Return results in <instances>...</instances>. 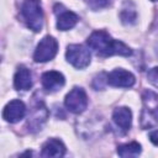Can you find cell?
Returning a JSON list of instances; mask_svg holds the SVG:
<instances>
[{
	"instance_id": "obj_1",
	"label": "cell",
	"mask_w": 158,
	"mask_h": 158,
	"mask_svg": "<svg viewBox=\"0 0 158 158\" xmlns=\"http://www.w3.org/2000/svg\"><path fill=\"white\" fill-rule=\"evenodd\" d=\"M86 44L99 56L101 57H110V56H123L128 57L132 54V51L128 46H126L121 41L114 40L109 33L105 31H95L93 32L89 38L86 40Z\"/></svg>"
},
{
	"instance_id": "obj_2",
	"label": "cell",
	"mask_w": 158,
	"mask_h": 158,
	"mask_svg": "<svg viewBox=\"0 0 158 158\" xmlns=\"http://www.w3.org/2000/svg\"><path fill=\"white\" fill-rule=\"evenodd\" d=\"M21 16L27 27L35 32H40L43 27V11L40 0H25L21 6Z\"/></svg>"
},
{
	"instance_id": "obj_3",
	"label": "cell",
	"mask_w": 158,
	"mask_h": 158,
	"mask_svg": "<svg viewBox=\"0 0 158 158\" xmlns=\"http://www.w3.org/2000/svg\"><path fill=\"white\" fill-rule=\"evenodd\" d=\"M143 111H142V126L144 128L158 125V94L147 90L142 95Z\"/></svg>"
},
{
	"instance_id": "obj_4",
	"label": "cell",
	"mask_w": 158,
	"mask_h": 158,
	"mask_svg": "<svg viewBox=\"0 0 158 158\" xmlns=\"http://www.w3.org/2000/svg\"><path fill=\"white\" fill-rule=\"evenodd\" d=\"M58 51V42L52 36H46L41 40L38 43L35 53H33V60L37 63H43L53 59Z\"/></svg>"
},
{
	"instance_id": "obj_5",
	"label": "cell",
	"mask_w": 158,
	"mask_h": 158,
	"mask_svg": "<svg viewBox=\"0 0 158 158\" xmlns=\"http://www.w3.org/2000/svg\"><path fill=\"white\" fill-rule=\"evenodd\" d=\"M67 60L75 68L83 69L90 63V52L81 44H70L65 52Z\"/></svg>"
},
{
	"instance_id": "obj_6",
	"label": "cell",
	"mask_w": 158,
	"mask_h": 158,
	"mask_svg": "<svg viewBox=\"0 0 158 158\" xmlns=\"http://www.w3.org/2000/svg\"><path fill=\"white\" fill-rule=\"evenodd\" d=\"M64 104L67 109L74 114L83 112L88 106V96L84 89L81 88H73L65 96Z\"/></svg>"
},
{
	"instance_id": "obj_7",
	"label": "cell",
	"mask_w": 158,
	"mask_h": 158,
	"mask_svg": "<svg viewBox=\"0 0 158 158\" xmlns=\"http://www.w3.org/2000/svg\"><path fill=\"white\" fill-rule=\"evenodd\" d=\"M135 75L125 69H115L106 75V83L117 88H131L135 84Z\"/></svg>"
},
{
	"instance_id": "obj_8",
	"label": "cell",
	"mask_w": 158,
	"mask_h": 158,
	"mask_svg": "<svg viewBox=\"0 0 158 158\" xmlns=\"http://www.w3.org/2000/svg\"><path fill=\"white\" fill-rule=\"evenodd\" d=\"M54 12L57 15V28L60 31H67L73 28L78 22V16L67 9L63 7V5L57 4L54 6Z\"/></svg>"
},
{
	"instance_id": "obj_9",
	"label": "cell",
	"mask_w": 158,
	"mask_h": 158,
	"mask_svg": "<svg viewBox=\"0 0 158 158\" xmlns=\"http://www.w3.org/2000/svg\"><path fill=\"white\" fill-rule=\"evenodd\" d=\"M26 115V106L21 100H11L2 111V117L10 123L19 122Z\"/></svg>"
},
{
	"instance_id": "obj_10",
	"label": "cell",
	"mask_w": 158,
	"mask_h": 158,
	"mask_svg": "<svg viewBox=\"0 0 158 158\" xmlns=\"http://www.w3.org/2000/svg\"><path fill=\"white\" fill-rule=\"evenodd\" d=\"M48 117V111L46 109V106L43 105V102L38 101L35 106H33V110L31 112V115L28 116V130L31 132L33 131H37V130H41V126L46 122Z\"/></svg>"
},
{
	"instance_id": "obj_11",
	"label": "cell",
	"mask_w": 158,
	"mask_h": 158,
	"mask_svg": "<svg viewBox=\"0 0 158 158\" xmlns=\"http://www.w3.org/2000/svg\"><path fill=\"white\" fill-rule=\"evenodd\" d=\"M41 81H42L43 88L47 91L53 93V91L59 90L64 85L65 79H64L62 73L56 72V70H49V72L43 73V75L41 78Z\"/></svg>"
},
{
	"instance_id": "obj_12",
	"label": "cell",
	"mask_w": 158,
	"mask_h": 158,
	"mask_svg": "<svg viewBox=\"0 0 158 158\" xmlns=\"http://www.w3.org/2000/svg\"><path fill=\"white\" fill-rule=\"evenodd\" d=\"M65 154V147L62 141L57 138H49L42 146V157H63Z\"/></svg>"
},
{
	"instance_id": "obj_13",
	"label": "cell",
	"mask_w": 158,
	"mask_h": 158,
	"mask_svg": "<svg viewBox=\"0 0 158 158\" xmlns=\"http://www.w3.org/2000/svg\"><path fill=\"white\" fill-rule=\"evenodd\" d=\"M14 86L16 90H28L32 86V77H31V72L21 65L19 67V69L15 73L14 77Z\"/></svg>"
},
{
	"instance_id": "obj_14",
	"label": "cell",
	"mask_w": 158,
	"mask_h": 158,
	"mask_svg": "<svg viewBox=\"0 0 158 158\" xmlns=\"http://www.w3.org/2000/svg\"><path fill=\"white\" fill-rule=\"evenodd\" d=\"M112 118H114L115 123L123 131L130 130L131 123H132V114L128 107L122 106V107L115 109L112 112Z\"/></svg>"
},
{
	"instance_id": "obj_15",
	"label": "cell",
	"mask_w": 158,
	"mask_h": 158,
	"mask_svg": "<svg viewBox=\"0 0 158 158\" xmlns=\"http://www.w3.org/2000/svg\"><path fill=\"white\" fill-rule=\"evenodd\" d=\"M139 153H141V144L137 142H131L117 147V154L120 157H136Z\"/></svg>"
},
{
	"instance_id": "obj_16",
	"label": "cell",
	"mask_w": 158,
	"mask_h": 158,
	"mask_svg": "<svg viewBox=\"0 0 158 158\" xmlns=\"http://www.w3.org/2000/svg\"><path fill=\"white\" fill-rule=\"evenodd\" d=\"M120 17H121L122 23H125V25H132V23H135L136 22V19H137V12H136L135 6L131 2H126V5L122 7V11L120 14Z\"/></svg>"
},
{
	"instance_id": "obj_17",
	"label": "cell",
	"mask_w": 158,
	"mask_h": 158,
	"mask_svg": "<svg viewBox=\"0 0 158 158\" xmlns=\"http://www.w3.org/2000/svg\"><path fill=\"white\" fill-rule=\"evenodd\" d=\"M147 79H148V81L152 85H154L156 88H158V67H154V68H152V69L148 70Z\"/></svg>"
},
{
	"instance_id": "obj_18",
	"label": "cell",
	"mask_w": 158,
	"mask_h": 158,
	"mask_svg": "<svg viewBox=\"0 0 158 158\" xmlns=\"http://www.w3.org/2000/svg\"><path fill=\"white\" fill-rule=\"evenodd\" d=\"M109 2H110V0H90V6H91V9L98 10V9L106 7L109 5Z\"/></svg>"
},
{
	"instance_id": "obj_19",
	"label": "cell",
	"mask_w": 158,
	"mask_h": 158,
	"mask_svg": "<svg viewBox=\"0 0 158 158\" xmlns=\"http://www.w3.org/2000/svg\"><path fill=\"white\" fill-rule=\"evenodd\" d=\"M149 139H151L152 143H154L156 146H158V130L149 133Z\"/></svg>"
},
{
	"instance_id": "obj_20",
	"label": "cell",
	"mask_w": 158,
	"mask_h": 158,
	"mask_svg": "<svg viewBox=\"0 0 158 158\" xmlns=\"http://www.w3.org/2000/svg\"><path fill=\"white\" fill-rule=\"evenodd\" d=\"M152 1H158V0H152Z\"/></svg>"
}]
</instances>
